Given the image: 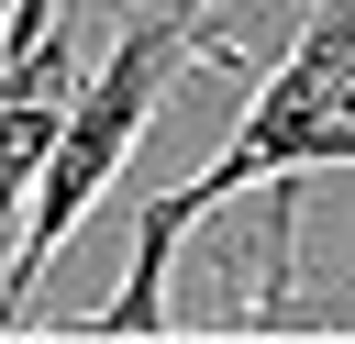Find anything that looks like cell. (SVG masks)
I'll return each instance as SVG.
<instances>
[{"mask_svg":"<svg viewBox=\"0 0 355 344\" xmlns=\"http://www.w3.org/2000/svg\"><path fill=\"white\" fill-rule=\"evenodd\" d=\"M322 166H355V0H322V11L277 44V67L255 78L233 144H222L200 178H178V189L144 200L133 266H122L111 311H89V333H166V255H178L222 200H244V189H266V178H322Z\"/></svg>","mask_w":355,"mask_h":344,"instance_id":"1","label":"cell"},{"mask_svg":"<svg viewBox=\"0 0 355 344\" xmlns=\"http://www.w3.org/2000/svg\"><path fill=\"white\" fill-rule=\"evenodd\" d=\"M0 22H11V0H0Z\"/></svg>","mask_w":355,"mask_h":344,"instance_id":"3","label":"cell"},{"mask_svg":"<svg viewBox=\"0 0 355 344\" xmlns=\"http://www.w3.org/2000/svg\"><path fill=\"white\" fill-rule=\"evenodd\" d=\"M222 55H233V44H222V0H133V22L100 44V67H78L67 122H55V144H44V178H33L22 222H11V255H0V333L33 311V277L67 255V233H78L89 200L111 189V166L144 144L155 100H166L189 67H222Z\"/></svg>","mask_w":355,"mask_h":344,"instance_id":"2","label":"cell"}]
</instances>
